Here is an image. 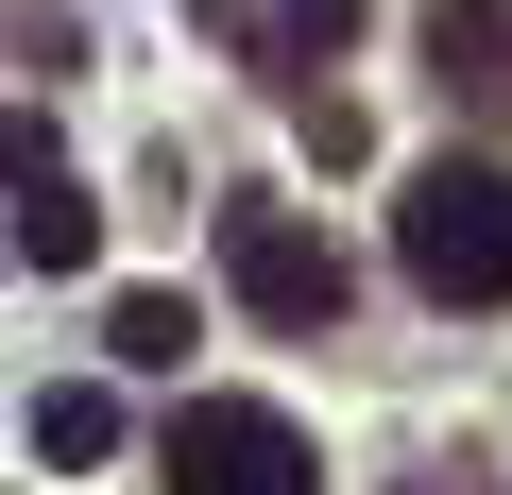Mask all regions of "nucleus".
<instances>
[{"mask_svg": "<svg viewBox=\"0 0 512 495\" xmlns=\"http://www.w3.org/2000/svg\"><path fill=\"white\" fill-rule=\"evenodd\" d=\"M393 257H410L427 308H495L512 291V171L495 154H427L410 205H393Z\"/></svg>", "mask_w": 512, "mask_h": 495, "instance_id": "nucleus-1", "label": "nucleus"}, {"mask_svg": "<svg viewBox=\"0 0 512 495\" xmlns=\"http://www.w3.org/2000/svg\"><path fill=\"white\" fill-rule=\"evenodd\" d=\"M222 274H239V308H256V325H291V342H325V325H342V291H359V257H342L308 205H222Z\"/></svg>", "mask_w": 512, "mask_h": 495, "instance_id": "nucleus-2", "label": "nucleus"}, {"mask_svg": "<svg viewBox=\"0 0 512 495\" xmlns=\"http://www.w3.org/2000/svg\"><path fill=\"white\" fill-rule=\"evenodd\" d=\"M154 461H171V495H325L308 427H291V410H256V393H188Z\"/></svg>", "mask_w": 512, "mask_h": 495, "instance_id": "nucleus-3", "label": "nucleus"}, {"mask_svg": "<svg viewBox=\"0 0 512 495\" xmlns=\"http://www.w3.org/2000/svg\"><path fill=\"white\" fill-rule=\"evenodd\" d=\"M427 69L444 103H512V0H427Z\"/></svg>", "mask_w": 512, "mask_h": 495, "instance_id": "nucleus-4", "label": "nucleus"}, {"mask_svg": "<svg viewBox=\"0 0 512 495\" xmlns=\"http://www.w3.org/2000/svg\"><path fill=\"white\" fill-rule=\"evenodd\" d=\"M0 239H18L35 274H86V257H103V222H86V188H69V171H52V188H18V222H0Z\"/></svg>", "mask_w": 512, "mask_h": 495, "instance_id": "nucleus-5", "label": "nucleus"}, {"mask_svg": "<svg viewBox=\"0 0 512 495\" xmlns=\"http://www.w3.org/2000/svg\"><path fill=\"white\" fill-rule=\"evenodd\" d=\"M103 359H120V376H188V308H171V291H120V308H103Z\"/></svg>", "mask_w": 512, "mask_h": 495, "instance_id": "nucleus-6", "label": "nucleus"}, {"mask_svg": "<svg viewBox=\"0 0 512 495\" xmlns=\"http://www.w3.org/2000/svg\"><path fill=\"white\" fill-rule=\"evenodd\" d=\"M103 444H120V393H103V376L35 393V461H103Z\"/></svg>", "mask_w": 512, "mask_h": 495, "instance_id": "nucleus-7", "label": "nucleus"}, {"mask_svg": "<svg viewBox=\"0 0 512 495\" xmlns=\"http://www.w3.org/2000/svg\"><path fill=\"white\" fill-rule=\"evenodd\" d=\"M291 137H308V154H325V171H359V154H376V120H359V103H342V86H308V103H291Z\"/></svg>", "mask_w": 512, "mask_h": 495, "instance_id": "nucleus-8", "label": "nucleus"}, {"mask_svg": "<svg viewBox=\"0 0 512 495\" xmlns=\"http://www.w3.org/2000/svg\"><path fill=\"white\" fill-rule=\"evenodd\" d=\"M52 171H69V154H52V120H35V103H0V188H52Z\"/></svg>", "mask_w": 512, "mask_h": 495, "instance_id": "nucleus-9", "label": "nucleus"}, {"mask_svg": "<svg viewBox=\"0 0 512 495\" xmlns=\"http://www.w3.org/2000/svg\"><path fill=\"white\" fill-rule=\"evenodd\" d=\"M291 35H308V52H342V35H359V0H291Z\"/></svg>", "mask_w": 512, "mask_h": 495, "instance_id": "nucleus-10", "label": "nucleus"}, {"mask_svg": "<svg viewBox=\"0 0 512 495\" xmlns=\"http://www.w3.org/2000/svg\"><path fill=\"white\" fill-rule=\"evenodd\" d=\"M0 257H18V239H0Z\"/></svg>", "mask_w": 512, "mask_h": 495, "instance_id": "nucleus-11", "label": "nucleus"}]
</instances>
